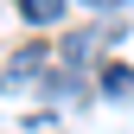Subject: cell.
Segmentation results:
<instances>
[{
  "label": "cell",
  "instance_id": "cell-4",
  "mask_svg": "<svg viewBox=\"0 0 134 134\" xmlns=\"http://www.w3.org/2000/svg\"><path fill=\"white\" fill-rule=\"evenodd\" d=\"M64 7H70V0H19V19H32V26H58Z\"/></svg>",
  "mask_w": 134,
  "mask_h": 134
},
{
  "label": "cell",
  "instance_id": "cell-3",
  "mask_svg": "<svg viewBox=\"0 0 134 134\" xmlns=\"http://www.w3.org/2000/svg\"><path fill=\"white\" fill-rule=\"evenodd\" d=\"M96 45H102V38H96V32H64V45H58V58L70 64V70H83V64L96 58Z\"/></svg>",
  "mask_w": 134,
  "mask_h": 134
},
{
  "label": "cell",
  "instance_id": "cell-2",
  "mask_svg": "<svg viewBox=\"0 0 134 134\" xmlns=\"http://www.w3.org/2000/svg\"><path fill=\"white\" fill-rule=\"evenodd\" d=\"M96 77H102L96 90H102L109 102H134V70H128V64H102Z\"/></svg>",
  "mask_w": 134,
  "mask_h": 134
},
{
  "label": "cell",
  "instance_id": "cell-5",
  "mask_svg": "<svg viewBox=\"0 0 134 134\" xmlns=\"http://www.w3.org/2000/svg\"><path fill=\"white\" fill-rule=\"evenodd\" d=\"M77 7H102V13H115V7H128V0H77Z\"/></svg>",
  "mask_w": 134,
  "mask_h": 134
},
{
  "label": "cell",
  "instance_id": "cell-1",
  "mask_svg": "<svg viewBox=\"0 0 134 134\" xmlns=\"http://www.w3.org/2000/svg\"><path fill=\"white\" fill-rule=\"evenodd\" d=\"M38 77H45V45H19L13 64H7V77H0V90L7 83H38Z\"/></svg>",
  "mask_w": 134,
  "mask_h": 134
}]
</instances>
